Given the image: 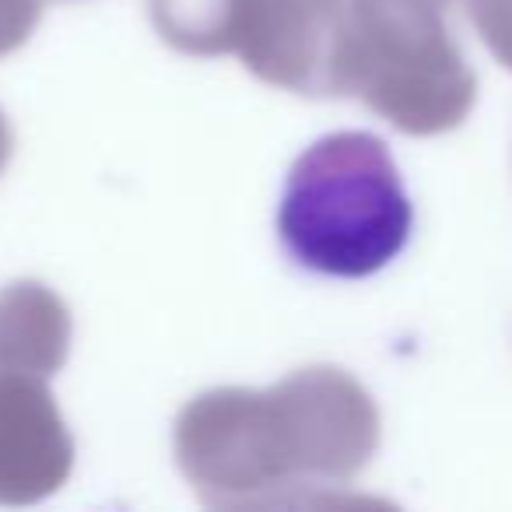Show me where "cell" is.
I'll return each instance as SVG.
<instances>
[{
    "label": "cell",
    "instance_id": "1",
    "mask_svg": "<svg viewBox=\"0 0 512 512\" xmlns=\"http://www.w3.org/2000/svg\"><path fill=\"white\" fill-rule=\"evenodd\" d=\"M379 411L341 369H306L271 390L200 393L176 421V460L207 505H302L369 467Z\"/></svg>",
    "mask_w": 512,
    "mask_h": 512
},
{
    "label": "cell",
    "instance_id": "2",
    "mask_svg": "<svg viewBox=\"0 0 512 512\" xmlns=\"http://www.w3.org/2000/svg\"><path fill=\"white\" fill-rule=\"evenodd\" d=\"M453 0H330L323 95H348L414 137L467 120L477 78L446 25Z\"/></svg>",
    "mask_w": 512,
    "mask_h": 512
},
{
    "label": "cell",
    "instance_id": "3",
    "mask_svg": "<svg viewBox=\"0 0 512 512\" xmlns=\"http://www.w3.org/2000/svg\"><path fill=\"white\" fill-rule=\"evenodd\" d=\"M414 211L390 148L362 130L316 141L295 158L278 207L288 256L323 278H369L397 260Z\"/></svg>",
    "mask_w": 512,
    "mask_h": 512
},
{
    "label": "cell",
    "instance_id": "4",
    "mask_svg": "<svg viewBox=\"0 0 512 512\" xmlns=\"http://www.w3.org/2000/svg\"><path fill=\"white\" fill-rule=\"evenodd\" d=\"M148 11L179 53H235L267 85L320 92L327 0H148Z\"/></svg>",
    "mask_w": 512,
    "mask_h": 512
},
{
    "label": "cell",
    "instance_id": "5",
    "mask_svg": "<svg viewBox=\"0 0 512 512\" xmlns=\"http://www.w3.org/2000/svg\"><path fill=\"white\" fill-rule=\"evenodd\" d=\"M74 467V442L43 376L0 372V505L53 495Z\"/></svg>",
    "mask_w": 512,
    "mask_h": 512
},
{
    "label": "cell",
    "instance_id": "6",
    "mask_svg": "<svg viewBox=\"0 0 512 512\" xmlns=\"http://www.w3.org/2000/svg\"><path fill=\"white\" fill-rule=\"evenodd\" d=\"M71 344L67 306L36 281L0 292V372L57 376Z\"/></svg>",
    "mask_w": 512,
    "mask_h": 512
},
{
    "label": "cell",
    "instance_id": "7",
    "mask_svg": "<svg viewBox=\"0 0 512 512\" xmlns=\"http://www.w3.org/2000/svg\"><path fill=\"white\" fill-rule=\"evenodd\" d=\"M477 36L512 71V0H463Z\"/></svg>",
    "mask_w": 512,
    "mask_h": 512
},
{
    "label": "cell",
    "instance_id": "8",
    "mask_svg": "<svg viewBox=\"0 0 512 512\" xmlns=\"http://www.w3.org/2000/svg\"><path fill=\"white\" fill-rule=\"evenodd\" d=\"M43 15V0H0V57L15 53Z\"/></svg>",
    "mask_w": 512,
    "mask_h": 512
},
{
    "label": "cell",
    "instance_id": "9",
    "mask_svg": "<svg viewBox=\"0 0 512 512\" xmlns=\"http://www.w3.org/2000/svg\"><path fill=\"white\" fill-rule=\"evenodd\" d=\"M11 127H8V120H4V113H0V172H4V165H8V158H11Z\"/></svg>",
    "mask_w": 512,
    "mask_h": 512
}]
</instances>
